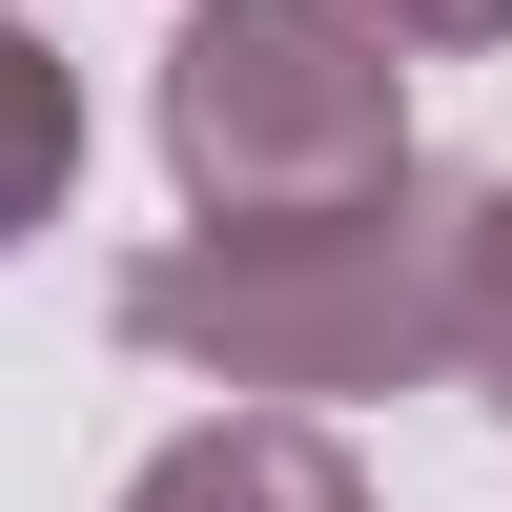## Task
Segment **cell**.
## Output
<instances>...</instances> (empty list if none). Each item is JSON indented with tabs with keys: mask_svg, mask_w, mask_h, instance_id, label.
Segmentation results:
<instances>
[{
	"mask_svg": "<svg viewBox=\"0 0 512 512\" xmlns=\"http://www.w3.org/2000/svg\"><path fill=\"white\" fill-rule=\"evenodd\" d=\"M82 205V62L41 21H0V246H41Z\"/></svg>",
	"mask_w": 512,
	"mask_h": 512,
	"instance_id": "4",
	"label": "cell"
},
{
	"mask_svg": "<svg viewBox=\"0 0 512 512\" xmlns=\"http://www.w3.org/2000/svg\"><path fill=\"white\" fill-rule=\"evenodd\" d=\"M451 308H472V185L451 164L349 185V205H267V226H185L123 267V349L205 369V390H287V410L431 390Z\"/></svg>",
	"mask_w": 512,
	"mask_h": 512,
	"instance_id": "1",
	"label": "cell"
},
{
	"mask_svg": "<svg viewBox=\"0 0 512 512\" xmlns=\"http://www.w3.org/2000/svg\"><path fill=\"white\" fill-rule=\"evenodd\" d=\"M451 369H472V410L512 431V185H472V308H451Z\"/></svg>",
	"mask_w": 512,
	"mask_h": 512,
	"instance_id": "5",
	"label": "cell"
},
{
	"mask_svg": "<svg viewBox=\"0 0 512 512\" xmlns=\"http://www.w3.org/2000/svg\"><path fill=\"white\" fill-rule=\"evenodd\" d=\"M369 21H390L410 62H492V41H512V0H369Z\"/></svg>",
	"mask_w": 512,
	"mask_h": 512,
	"instance_id": "6",
	"label": "cell"
},
{
	"mask_svg": "<svg viewBox=\"0 0 512 512\" xmlns=\"http://www.w3.org/2000/svg\"><path fill=\"white\" fill-rule=\"evenodd\" d=\"M123 512H369V472H349V431L328 410H205V431H164L144 472H123Z\"/></svg>",
	"mask_w": 512,
	"mask_h": 512,
	"instance_id": "3",
	"label": "cell"
},
{
	"mask_svg": "<svg viewBox=\"0 0 512 512\" xmlns=\"http://www.w3.org/2000/svg\"><path fill=\"white\" fill-rule=\"evenodd\" d=\"M410 41L369 0H185L164 41V185L185 226H267V205L410 185Z\"/></svg>",
	"mask_w": 512,
	"mask_h": 512,
	"instance_id": "2",
	"label": "cell"
}]
</instances>
